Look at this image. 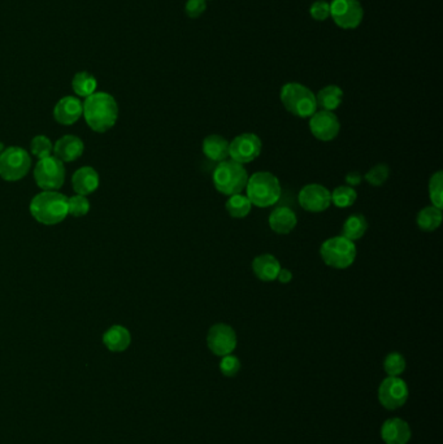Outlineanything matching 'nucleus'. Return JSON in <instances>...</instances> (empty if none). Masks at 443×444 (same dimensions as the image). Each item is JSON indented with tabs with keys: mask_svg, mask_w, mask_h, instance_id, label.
<instances>
[{
	"mask_svg": "<svg viewBox=\"0 0 443 444\" xmlns=\"http://www.w3.org/2000/svg\"><path fill=\"white\" fill-rule=\"evenodd\" d=\"M345 181L347 183V186L355 188V186L361 185V182H363V175H361V172L353 170V172L346 174Z\"/></svg>",
	"mask_w": 443,
	"mask_h": 444,
	"instance_id": "37",
	"label": "nucleus"
},
{
	"mask_svg": "<svg viewBox=\"0 0 443 444\" xmlns=\"http://www.w3.org/2000/svg\"><path fill=\"white\" fill-rule=\"evenodd\" d=\"M229 144L230 142H228L224 136L212 134L204 138L202 151L204 156L210 161L221 163L229 158Z\"/></svg>",
	"mask_w": 443,
	"mask_h": 444,
	"instance_id": "21",
	"label": "nucleus"
},
{
	"mask_svg": "<svg viewBox=\"0 0 443 444\" xmlns=\"http://www.w3.org/2000/svg\"><path fill=\"white\" fill-rule=\"evenodd\" d=\"M90 211V203L87 197L83 195L72 196L68 197V215L73 217H82Z\"/></svg>",
	"mask_w": 443,
	"mask_h": 444,
	"instance_id": "33",
	"label": "nucleus"
},
{
	"mask_svg": "<svg viewBox=\"0 0 443 444\" xmlns=\"http://www.w3.org/2000/svg\"><path fill=\"white\" fill-rule=\"evenodd\" d=\"M383 369L389 377H399L406 370V360L403 354L391 352L385 357Z\"/></svg>",
	"mask_w": 443,
	"mask_h": 444,
	"instance_id": "30",
	"label": "nucleus"
},
{
	"mask_svg": "<svg viewBox=\"0 0 443 444\" xmlns=\"http://www.w3.org/2000/svg\"><path fill=\"white\" fill-rule=\"evenodd\" d=\"M279 98L286 111L297 117L308 119L317 111L315 94L301 83L290 82L284 85Z\"/></svg>",
	"mask_w": 443,
	"mask_h": 444,
	"instance_id": "5",
	"label": "nucleus"
},
{
	"mask_svg": "<svg viewBox=\"0 0 443 444\" xmlns=\"http://www.w3.org/2000/svg\"><path fill=\"white\" fill-rule=\"evenodd\" d=\"M105 346L112 352H122L128 350L132 343V335L127 327L121 325H113L103 335Z\"/></svg>",
	"mask_w": 443,
	"mask_h": 444,
	"instance_id": "22",
	"label": "nucleus"
},
{
	"mask_svg": "<svg viewBox=\"0 0 443 444\" xmlns=\"http://www.w3.org/2000/svg\"><path fill=\"white\" fill-rule=\"evenodd\" d=\"M72 186L78 195H89L99 188V174L91 166L80 168L72 177Z\"/></svg>",
	"mask_w": 443,
	"mask_h": 444,
	"instance_id": "18",
	"label": "nucleus"
},
{
	"mask_svg": "<svg viewBox=\"0 0 443 444\" xmlns=\"http://www.w3.org/2000/svg\"><path fill=\"white\" fill-rule=\"evenodd\" d=\"M31 153L36 158H45L53 156V144L46 136H37L33 138L31 144Z\"/></svg>",
	"mask_w": 443,
	"mask_h": 444,
	"instance_id": "31",
	"label": "nucleus"
},
{
	"mask_svg": "<svg viewBox=\"0 0 443 444\" xmlns=\"http://www.w3.org/2000/svg\"><path fill=\"white\" fill-rule=\"evenodd\" d=\"M416 224L419 229L425 233H432L442 224V210L436 207H427L421 210L416 217Z\"/></svg>",
	"mask_w": 443,
	"mask_h": 444,
	"instance_id": "25",
	"label": "nucleus"
},
{
	"mask_svg": "<svg viewBox=\"0 0 443 444\" xmlns=\"http://www.w3.org/2000/svg\"><path fill=\"white\" fill-rule=\"evenodd\" d=\"M212 180L220 194L232 196L240 194L246 188L248 173L243 164L234 160H224L215 168Z\"/></svg>",
	"mask_w": 443,
	"mask_h": 444,
	"instance_id": "4",
	"label": "nucleus"
},
{
	"mask_svg": "<svg viewBox=\"0 0 443 444\" xmlns=\"http://www.w3.org/2000/svg\"><path fill=\"white\" fill-rule=\"evenodd\" d=\"M82 114L91 130L105 133L113 128L119 119V106L112 95L107 92H94L85 99Z\"/></svg>",
	"mask_w": 443,
	"mask_h": 444,
	"instance_id": "1",
	"label": "nucleus"
},
{
	"mask_svg": "<svg viewBox=\"0 0 443 444\" xmlns=\"http://www.w3.org/2000/svg\"><path fill=\"white\" fill-rule=\"evenodd\" d=\"M281 271V264L277 257L271 254H263L255 257L252 261V271L257 278L263 282H273L277 279L278 273Z\"/></svg>",
	"mask_w": 443,
	"mask_h": 444,
	"instance_id": "20",
	"label": "nucleus"
},
{
	"mask_svg": "<svg viewBox=\"0 0 443 444\" xmlns=\"http://www.w3.org/2000/svg\"><path fill=\"white\" fill-rule=\"evenodd\" d=\"M389 175H390L389 166L386 164H377L370 170H368V173L364 175V180L368 182L370 186L380 188V186H383L385 182L388 181Z\"/></svg>",
	"mask_w": 443,
	"mask_h": 444,
	"instance_id": "32",
	"label": "nucleus"
},
{
	"mask_svg": "<svg viewBox=\"0 0 443 444\" xmlns=\"http://www.w3.org/2000/svg\"><path fill=\"white\" fill-rule=\"evenodd\" d=\"M443 173L438 170L430 177L429 181V197L433 207L442 210L443 207Z\"/></svg>",
	"mask_w": 443,
	"mask_h": 444,
	"instance_id": "29",
	"label": "nucleus"
},
{
	"mask_svg": "<svg viewBox=\"0 0 443 444\" xmlns=\"http://www.w3.org/2000/svg\"><path fill=\"white\" fill-rule=\"evenodd\" d=\"M237 343V334L230 325L215 324L210 326L207 334V346L212 354L220 357L230 354L235 350Z\"/></svg>",
	"mask_w": 443,
	"mask_h": 444,
	"instance_id": "12",
	"label": "nucleus"
},
{
	"mask_svg": "<svg viewBox=\"0 0 443 444\" xmlns=\"http://www.w3.org/2000/svg\"><path fill=\"white\" fill-rule=\"evenodd\" d=\"M298 202L304 211L321 213L331 207V191L323 185L309 183L299 191Z\"/></svg>",
	"mask_w": 443,
	"mask_h": 444,
	"instance_id": "14",
	"label": "nucleus"
},
{
	"mask_svg": "<svg viewBox=\"0 0 443 444\" xmlns=\"http://www.w3.org/2000/svg\"><path fill=\"white\" fill-rule=\"evenodd\" d=\"M331 17L341 29L353 31L363 21L364 11L359 0H333Z\"/></svg>",
	"mask_w": 443,
	"mask_h": 444,
	"instance_id": "9",
	"label": "nucleus"
},
{
	"mask_svg": "<svg viewBox=\"0 0 443 444\" xmlns=\"http://www.w3.org/2000/svg\"><path fill=\"white\" fill-rule=\"evenodd\" d=\"M225 208L233 219H245L250 215L252 204L248 200L247 196L243 194H235L228 199Z\"/></svg>",
	"mask_w": 443,
	"mask_h": 444,
	"instance_id": "27",
	"label": "nucleus"
},
{
	"mask_svg": "<svg viewBox=\"0 0 443 444\" xmlns=\"http://www.w3.org/2000/svg\"><path fill=\"white\" fill-rule=\"evenodd\" d=\"M85 146L75 136H64L53 146L55 156L63 163H72L82 156Z\"/></svg>",
	"mask_w": 443,
	"mask_h": 444,
	"instance_id": "17",
	"label": "nucleus"
},
{
	"mask_svg": "<svg viewBox=\"0 0 443 444\" xmlns=\"http://www.w3.org/2000/svg\"><path fill=\"white\" fill-rule=\"evenodd\" d=\"M207 8L206 0H188L185 6V12L190 18H198Z\"/></svg>",
	"mask_w": 443,
	"mask_h": 444,
	"instance_id": "36",
	"label": "nucleus"
},
{
	"mask_svg": "<svg viewBox=\"0 0 443 444\" xmlns=\"http://www.w3.org/2000/svg\"><path fill=\"white\" fill-rule=\"evenodd\" d=\"M246 196L257 208H268L277 203L281 197V185L271 172H256L248 177Z\"/></svg>",
	"mask_w": 443,
	"mask_h": 444,
	"instance_id": "3",
	"label": "nucleus"
},
{
	"mask_svg": "<svg viewBox=\"0 0 443 444\" xmlns=\"http://www.w3.org/2000/svg\"><path fill=\"white\" fill-rule=\"evenodd\" d=\"M31 213L39 224L58 225L68 216V197L58 191H43L33 197Z\"/></svg>",
	"mask_w": 443,
	"mask_h": 444,
	"instance_id": "2",
	"label": "nucleus"
},
{
	"mask_svg": "<svg viewBox=\"0 0 443 444\" xmlns=\"http://www.w3.org/2000/svg\"><path fill=\"white\" fill-rule=\"evenodd\" d=\"M220 370L225 377L237 376L240 370V359L232 354L223 356L220 362Z\"/></svg>",
	"mask_w": 443,
	"mask_h": 444,
	"instance_id": "34",
	"label": "nucleus"
},
{
	"mask_svg": "<svg viewBox=\"0 0 443 444\" xmlns=\"http://www.w3.org/2000/svg\"><path fill=\"white\" fill-rule=\"evenodd\" d=\"M358 249L353 241L345 237H333L324 242L320 247V256L324 263L334 269H347L356 259Z\"/></svg>",
	"mask_w": 443,
	"mask_h": 444,
	"instance_id": "6",
	"label": "nucleus"
},
{
	"mask_svg": "<svg viewBox=\"0 0 443 444\" xmlns=\"http://www.w3.org/2000/svg\"><path fill=\"white\" fill-rule=\"evenodd\" d=\"M263 144L254 133H245L235 136L229 144V158L240 163L248 164L260 156Z\"/></svg>",
	"mask_w": 443,
	"mask_h": 444,
	"instance_id": "11",
	"label": "nucleus"
},
{
	"mask_svg": "<svg viewBox=\"0 0 443 444\" xmlns=\"http://www.w3.org/2000/svg\"><path fill=\"white\" fill-rule=\"evenodd\" d=\"M34 180L38 186L45 191H56L65 181L64 163L56 156L38 160L34 168Z\"/></svg>",
	"mask_w": 443,
	"mask_h": 444,
	"instance_id": "8",
	"label": "nucleus"
},
{
	"mask_svg": "<svg viewBox=\"0 0 443 444\" xmlns=\"http://www.w3.org/2000/svg\"><path fill=\"white\" fill-rule=\"evenodd\" d=\"M368 229V221L361 215L353 213L350 217H347L342 227V237H345L350 241H358L365 234Z\"/></svg>",
	"mask_w": 443,
	"mask_h": 444,
	"instance_id": "24",
	"label": "nucleus"
},
{
	"mask_svg": "<svg viewBox=\"0 0 443 444\" xmlns=\"http://www.w3.org/2000/svg\"><path fill=\"white\" fill-rule=\"evenodd\" d=\"M309 13L316 21H325L331 17V4L325 0H317L311 6Z\"/></svg>",
	"mask_w": 443,
	"mask_h": 444,
	"instance_id": "35",
	"label": "nucleus"
},
{
	"mask_svg": "<svg viewBox=\"0 0 443 444\" xmlns=\"http://www.w3.org/2000/svg\"><path fill=\"white\" fill-rule=\"evenodd\" d=\"M343 100V91L336 85H329L319 91L316 95V103L317 108H323V111L333 112L342 104Z\"/></svg>",
	"mask_w": 443,
	"mask_h": 444,
	"instance_id": "23",
	"label": "nucleus"
},
{
	"mask_svg": "<svg viewBox=\"0 0 443 444\" xmlns=\"http://www.w3.org/2000/svg\"><path fill=\"white\" fill-rule=\"evenodd\" d=\"M309 130L316 139L331 142L336 139L341 130V122L336 113L329 111H316L309 117Z\"/></svg>",
	"mask_w": 443,
	"mask_h": 444,
	"instance_id": "13",
	"label": "nucleus"
},
{
	"mask_svg": "<svg viewBox=\"0 0 443 444\" xmlns=\"http://www.w3.org/2000/svg\"><path fill=\"white\" fill-rule=\"evenodd\" d=\"M97 80L94 75H90L89 72H80L75 75L73 81H72V89L75 91L78 97L87 98L92 95L97 90Z\"/></svg>",
	"mask_w": 443,
	"mask_h": 444,
	"instance_id": "26",
	"label": "nucleus"
},
{
	"mask_svg": "<svg viewBox=\"0 0 443 444\" xmlns=\"http://www.w3.org/2000/svg\"><path fill=\"white\" fill-rule=\"evenodd\" d=\"M408 399V386L399 377H388L378 387V400L389 411L403 407Z\"/></svg>",
	"mask_w": 443,
	"mask_h": 444,
	"instance_id": "10",
	"label": "nucleus"
},
{
	"mask_svg": "<svg viewBox=\"0 0 443 444\" xmlns=\"http://www.w3.org/2000/svg\"><path fill=\"white\" fill-rule=\"evenodd\" d=\"M277 279L279 283L287 285V283H290L293 281V273H292V271H289V269H282L281 268V271L278 273Z\"/></svg>",
	"mask_w": 443,
	"mask_h": 444,
	"instance_id": "38",
	"label": "nucleus"
},
{
	"mask_svg": "<svg viewBox=\"0 0 443 444\" xmlns=\"http://www.w3.org/2000/svg\"><path fill=\"white\" fill-rule=\"evenodd\" d=\"M331 203L338 208H348L353 205L358 199V193L350 186H339L331 193Z\"/></svg>",
	"mask_w": 443,
	"mask_h": 444,
	"instance_id": "28",
	"label": "nucleus"
},
{
	"mask_svg": "<svg viewBox=\"0 0 443 444\" xmlns=\"http://www.w3.org/2000/svg\"><path fill=\"white\" fill-rule=\"evenodd\" d=\"M82 116V102L75 97H65L53 108V117L61 125H73Z\"/></svg>",
	"mask_w": 443,
	"mask_h": 444,
	"instance_id": "15",
	"label": "nucleus"
},
{
	"mask_svg": "<svg viewBox=\"0 0 443 444\" xmlns=\"http://www.w3.org/2000/svg\"><path fill=\"white\" fill-rule=\"evenodd\" d=\"M31 168V155L21 147H9L0 155V177L7 182L23 180Z\"/></svg>",
	"mask_w": 443,
	"mask_h": 444,
	"instance_id": "7",
	"label": "nucleus"
},
{
	"mask_svg": "<svg viewBox=\"0 0 443 444\" xmlns=\"http://www.w3.org/2000/svg\"><path fill=\"white\" fill-rule=\"evenodd\" d=\"M269 226L274 233L286 235L292 233L298 224L295 212L289 207H277L269 215Z\"/></svg>",
	"mask_w": 443,
	"mask_h": 444,
	"instance_id": "19",
	"label": "nucleus"
},
{
	"mask_svg": "<svg viewBox=\"0 0 443 444\" xmlns=\"http://www.w3.org/2000/svg\"><path fill=\"white\" fill-rule=\"evenodd\" d=\"M412 437L411 428L402 418H390L383 422L381 438L386 444H407Z\"/></svg>",
	"mask_w": 443,
	"mask_h": 444,
	"instance_id": "16",
	"label": "nucleus"
},
{
	"mask_svg": "<svg viewBox=\"0 0 443 444\" xmlns=\"http://www.w3.org/2000/svg\"><path fill=\"white\" fill-rule=\"evenodd\" d=\"M3 151H4V144L0 142V155H1V152H3Z\"/></svg>",
	"mask_w": 443,
	"mask_h": 444,
	"instance_id": "39",
	"label": "nucleus"
}]
</instances>
